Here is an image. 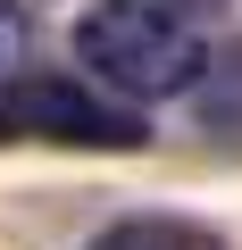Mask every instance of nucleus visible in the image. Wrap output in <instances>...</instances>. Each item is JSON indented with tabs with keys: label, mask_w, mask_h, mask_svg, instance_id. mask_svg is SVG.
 Wrapping results in <instances>:
<instances>
[{
	"label": "nucleus",
	"mask_w": 242,
	"mask_h": 250,
	"mask_svg": "<svg viewBox=\"0 0 242 250\" xmlns=\"http://www.w3.org/2000/svg\"><path fill=\"white\" fill-rule=\"evenodd\" d=\"M75 59L117 100H192L209 50L176 0H92L75 17Z\"/></svg>",
	"instance_id": "nucleus-1"
},
{
	"label": "nucleus",
	"mask_w": 242,
	"mask_h": 250,
	"mask_svg": "<svg viewBox=\"0 0 242 250\" xmlns=\"http://www.w3.org/2000/svg\"><path fill=\"white\" fill-rule=\"evenodd\" d=\"M9 142H59V150H142L151 125L134 100H117L84 75H34L0 67V150Z\"/></svg>",
	"instance_id": "nucleus-2"
},
{
	"label": "nucleus",
	"mask_w": 242,
	"mask_h": 250,
	"mask_svg": "<svg viewBox=\"0 0 242 250\" xmlns=\"http://www.w3.org/2000/svg\"><path fill=\"white\" fill-rule=\"evenodd\" d=\"M92 250H225L217 225L200 217H167V208H142V217H117L92 233Z\"/></svg>",
	"instance_id": "nucleus-3"
},
{
	"label": "nucleus",
	"mask_w": 242,
	"mask_h": 250,
	"mask_svg": "<svg viewBox=\"0 0 242 250\" xmlns=\"http://www.w3.org/2000/svg\"><path fill=\"white\" fill-rule=\"evenodd\" d=\"M192 117L209 125V134H242V42L217 50V59L200 67V83H192Z\"/></svg>",
	"instance_id": "nucleus-4"
},
{
	"label": "nucleus",
	"mask_w": 242,
	"mask_h": 250,
	"mask_svg": "<svg viewBox=\"0 0 242 250\" xmlns=\"http://www.w3.org/2000/svg\"><path fill=\"white\" fill-rule=\"evenodd\" d=\"M176 9H225V0H176Z\"/></svg>",
	"instance_id": "nucleus-5"
}]
</instances>
